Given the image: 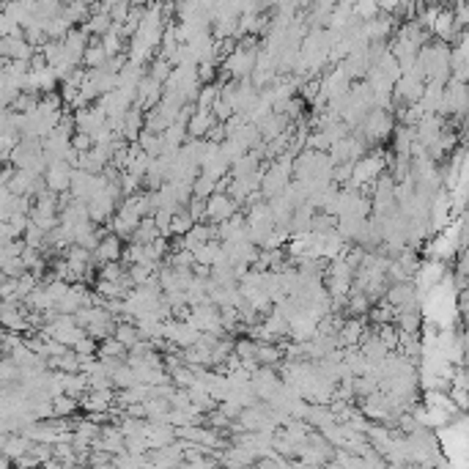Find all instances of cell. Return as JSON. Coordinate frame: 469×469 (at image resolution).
Here are the masks:
<instances>
[{"instance_id":"obj_10","label":"cell","mask_w":469,"mask_h":469,"mask_svg":"<svg viewBox=\"0 0 469 469\" xmlns=\"http://www.w3.org/2000/svg\"><path fill=\"white\" fill-rule=\"evenodd\" d=\"M61 42H64V55H66L75 66H80V58H82L88 42H91V36H88L82 28H69V33H66Z\"/></svg>"},{"instance_id":"obj_11","label":"cell","mask_w":469,"mask_h":469,"mask_svg":"<svg viewBox=\"0 0 469 469\" xmlns=\"http://www.w3.org/2000/svg\"><path fill=\"white\" fill-rule=\"evenodd\" d=\"M36 47H30L25 42V36H0V58L8 61V58H22V61H30Z\"/></svg>"},{"instance_id":"obj_13","label":"cell","mask_w":469,"mask_h":469,"mask_svg":"<svg viewBox=\"0 0 469 469\" xmlns=\"http://www.w3.org/2000/svg\"><path fill=\"white\" fill-rule=\"evenodd\" d=\"M362 332H365L362 318H349V321H343L340 329H338V346H340V349H346V346H360Z\"/></svg>"},{"instance_id":"obj_20","label":"cell","mask_w":469,"mask_h":469,"mask_svg":"<svg viewBox=\"0 0 469 469\" xmlns=\"http://www.w3.org/2000/svg\"><path fill=\"white\" fill-rule=\"evenodd\" d=\"M305 423L308 425H315V428H324L329 423H335V414L327 403H311L308 406V414H305Z\"/></svg>"},{"instance_id":"obj_8","label":"cell","mask_w":469,"mask_h":469,"mask_svg":"<svg viewBox=\"0 0 469 469\" xmlns=\"http://www.w3.org/2000/svg\"><path fill=\"white\" fill-rule=\"evenodd\" d=\"M75 113V129L77 132H88V135H93L104 121H107V116H104V110L99 107V104H85V107H77V110H72Z\"/></svg>"},{"instance_id":"obj_38","label":"cell","mask_w":469,"mask_h":469,"mask_svg":"<svg viewBox=\"0 0 469 469\" xmlns=\"http://www.w3.org/2000/svg\"><path fill=\"white\" fill-rule=\"evenodd\" d=\"M209 110H212V116H214L217 121H226V118H231V116H234V107H231L223 96H217V99H214V104H212Z\"/></svg>"},{"instance_id":"obj_14","label":"cell","mask_w":469,"mask_h":469,"mask_svg":"<svg viewBox=\"0 0 469 469\" xmlns=\"http://www.w3.org/2000/svg\"><path fill=\"white\" fill-rule=\"evenodd\" d=\"M217 118L212 116V110H195L190 118H187V138H206L209 127L214 124Z\"/></svg>"},{"instance_id":"obj_12","label":"cell","mask_w":469,"mask_h":469,"mask_svg":"<svg viewBox=\"0 0 469 469\" xmlns=\"http://www.w3.org/2000/svg\"><path fill=\"white\" fill-rule=\"evenodd\" d=\"M288 124H291V121H288L283 113H275V110H269V113H266V116H264V118H261L255 127H258V132H261V138H264V140H272V138H277V135H280V132H283Z\"/></svg>"},{"instance_id":"obj_9","label":"cell","mask_w":469,"mask_h":469,"mask_svg":"<svg viewBox=\"0 0 469 469\" xmlns=\"http://www.w3.org/2000/svg\"><path fill=\"white\" fill-rule=\"evenodd\" d=\"M82 305H91V291L85 288V283H69V288L64 291V297L55 302V311L58 313H75Z\"/></svg>"},{"instance_id":"obj_36","label":"cell","mask_w":469,"mask_h":469,"mask_svg":"<svg viewBox=\"0 0 469 469\" xmlns=\"http://www.w3.org/2000/svg\"><path fill=\"white\" fill-rule=\"evenodd\" d=\"M0 272H3L6 277H19V275L28 272V269H25V264H22L19 255H11V258H6V261L0 264Z\"/></svg>"},{"instance_id":"obj_40","label":"cell","mask_w":469,"mask_h":469,"mask_svg":"<svg viewBox=\"0 0 469 469\" xmlns=\"http://www.w3.org/2000/svg\"><path fill=\"white\" fill-rule=\"evenodd\" d=\"M72 351H75V354H96V338L82 335L77 343L72 346Z\"/></svg>"},{"instance_id":"obj_26","label":"cell","mask_w":469,"mask_h":469,"mask_svg":"<svg viewBox=\"0 0 469 469\" xmlns=\"http://www.w3.org/2000/svg\"><path fill=\"white\" fill-rule=\"evenodd\" d=\"M113 338L121 343V346H135L138 340H140V332H138V327H135V321H121V324H116V329H113Z\"/></svg>"},{"instance_id":"obj_19","label":"cell","mask_w":469,"mask_h":469,"mask_svg":"<svg viewBox=\"0 0 469 469\" xmlns=\"http://www.w3.org/2000/svg\"><path fill=\"white\" fill-rule=\"evenodd\" d=\"M50 401H53V417H75V414H77L80 409L77 398H72V395H66V392H58V395H53Z\"/></svg>"},{"instance_id":"obj_37","label":"cell","mask_w":469,"mask_h":469,"mask_svg":"<svg viewBox=\"0 0 469 469\" xmlns=\"http://www.w3.org/2000/svg\"><path fill=\"white\" fill-rule=\"evenodd\" d=\"M0 36H22V25H17L3 8H0Z\"/></svg>"},{"instance_id":"obj_5","label":"cell","mask_w":469,"mask_h":469,"mask_svg":"<svg viewBox=\"0 0 469 469\" xmlns=\"http://www.w3.org/2000/svg\"><path fill=\"white\" fill-rule=\"evenodd\" d=\"M44 184L50 192H66L69 190V178H72V165L64 162V159H50L47 167H44Z\"/></svg>"},{"instance_id":"obj_1","label":"cell","mask_w":469,"mask_h":469,"mask_svg":"<svg viewBox=\"0 0 469 469\" xmlns=\"http://www.w3.org/2000/svg\"><path fill=\"white\" fill-rule=\"evenodd\" d=\"M392 129H395V118H392L390 110L371 107V110L362 116V121H360L351 132L362 135L368 143H382V140H387V138H390Z\"/></svg>"},{"instance_id":"obj_28","label":"cell","mask_w":469,"mask_h":469,"mask_svg":"<svg viewBox=\"0 0 469 469\" xmlns=\"http://www.w3.org/2000/svg\"><path fill=\"white\" fill-rule=\"evenodd\" d=\"M217 96H220V82H203L198 88V93H195V107L198 110H209Z\"/></svg>"},{"instance_id":"obj_31","label":"cell","mask_w":469,"mask_h":469,"mask_svg":"<svg viewBox=\"0 0 469 469\" xmlns=\"http://www.w3.org/2000/svg\"><path fill=\"white\" fill-rule=\"evenodd\" d=\"M69 22L64 19V14H55V17H50L47 22H44V33H47V39H64L66 33H69Z\"/></svg>"},{"instance_id":"obj_2","label":"cell","mask_w":469,"mask_h":469,"mask_svg":"<svg viewBox=\"0 0 469 469\" xmlns=\"http://www.w3.org/2000/svg\"><path fill=\"white\" fill-rule=\"evenodd\" d=\"M448 272V264L445 261H439V258H428V261H420L417 264V269H414V275H412V286H414V291H417V300H423V294L425 291H431L439 280H442V275Z\"/></svg>"},{"instance_id":"obj_30","label":"cell","mask_w":469,"mask_h":469,"mask_svg":"<svg viewBox=\"0 0 469 469\" xmlns=\"http://www.w3.org/2000/svg\"><path fill=\"white\" fill-rule=\"evenodd\" d=\"M192 217H190V212L181 206L178 212H173V217H170V236H184L190 228H192Z\"/></svg>"},{"instance_id":"obj_24","label":"cell","mask_w":469,"mask_h":469,"mask_svg":"<svg viewBox=\"0 0 469 469\" xmlns=\"http://www.w3.org/2000/svg\"><path fill=\"white\" fill-rule=\"evenodd\" d=\"M255 360H258V365H277L280 360H283V346L277 343H258L255 346Z\"/></svg>"},{"instance_id":"obj_18","label":"cell","mask_w":469,"mask_h":469,"mask_svg":"<svg viewBox=\"0 0 469 469\" xmlns=\"http://www.w3.org/2000/svg\"><path fill=\"white\" fill-rule=\"evenodd\" d=\"M61 14H64V19L75 28V25H80V22H85V19H88L91 6H88L85 0H66V3H64V8H61Z\"/></svg>"},{"instance_id":"obj_34","label":"cell","mask_w":469,"mask_h":469,"mask_svg":"<svg viewBox=\"0 0 469 469\" xmlns=\"http://www.w3.org/2000/svg\"><path fill=\"white\" fill-rule=\"evenodd\" d=\"M127 272V266L121 261H104L99 264V277L102 280H121V275Z\"/></svg>"},{"instance_id":"obj_25","label":"cell","mask_w":469,"mask_h":469,"mask_svg":"<svg viewBox=\"0 0 469 469\" xmlns=\"http://www.w3.org/2000/svg\"><path fill=\"white\" fill-rule=\"evenodd\" d=\"M156 236H159V228L154 226V220H151V217H140V223H138V228L132 231V239H129V241H135V244H151Z\"/></svg>"},{"instance_id":"obj_29","label":"cell","mask_w":469,"mask_h":469,"mask_svg":"<svg viewBox=\"0 0 469 469\" xmlns=\"http://www.w3.org/2000/svg\"><path fill=\"white\" fill-rule=\"evenodd\" d=\"M96 357H127V346H121L113 335L110 338H102V340H96Z\"/></svg>"},{"instance_id":"obj_22","label":"cell","mask_w":469,"mask_h":469,"mask_svg":"<svg viewBox=\"0 0 469 469\" xmlns=\"http://www.w3.org/2000/svg\"><path fill=\"white\" fill-rule=\"evenodd\" d=\"M162 140H165V146L167 149H178L184 140H187V124H181V121H170L162 132Z\"/></svg>"},{"instance_id":"obj_23","label":"cell","mask_w":469,"mask_h":469,"mask_svg":"<svg viewBox=\"0 0 469 469\" xmlns=\"http://www.w3.org/2000/svg\"><path fill=\"white\" fill-rule=\"evenodd\" d=\"M392 135H395V143H392V149H395V154L398 156H409L412 154V143H414V127H398V129H392Z\"/></svg>"},{"instance_id":"obj_44","label":"cell","mask_w":469,"mask_h":469,"mask_svg":"<svg viewBox=\"0 0 469 469\" xmlns=\"http://www.w3.org/2000/svg\"><path fill=\"white\" fill-rule=\"evenodd\" d=\"M0 167H3V159H0Z\"/></svg>"},{"instance_id":"obj_15","label":"cell","mask_w":469,"mask_h":469,"mask_svg":"<svg viewBox=\"0 0 469 469\" xmlns=\"http://www.w3.org/2000/svg\"><path fill=\"white\" fill-rule=\"evenodd\" d=\"M30 448V439L28 436H22L19 431H11L6 439H3V445H0V453L8 459V461H14V459H19L25 450Z\"/></svg>"},{"instance_id":"obj_17","label":"cell","mask_w":469,"mask_h":469,"mask_svg":"<svg viewBox=\"0 0 469 469\" xmlns=\"http://www.w3.org/2000/svg\"><path fill=\"white\" fill-rule=\"evenodd\" d=\"M110 25H113V19H110L107 11H91L88 19L82 22V30H85L88 36H102V33L110 30Z\"/></svg>"},{"instance_id":"obj_4","label":"cell","mask_w":469,"mask_h":469,"mask_svg":"<svg viewBox=\"0 0 469 469\" xmlns=\"http://www.w3.org/2000/svg\"><path fill=\"white\" fill-rule=\"evenodd\" d=\"M234 212H239V203L228 192H212L206 198V217H203V223H223Z\"/></svg>"},{"instance_id":"obj_7","label":"cell","mask_w":469,"mask_h":469,"mask_svg":"<svg viewBox=\"0 0 469 469\" xmlns=\"http://www.w3.org/2000/svg\"><path fill=\"white\" fill-rule=\"evenodd\" d=\"M121 247H124V239H118L113 231L102 234L99 241H96V247L91 250V264L99 266V264H104V261H118V258H121Z\"/></svg>"},{"instance_id":"obj_42","label":"cell","mask_w":469,"mask_h":469,"mask_svg":"<svg viewBox=\"0 0 469 469\" xmlns=\"http://www.w3.org/2000/svg\"><path fill=\"white\" fill-rule=\"evenodd\" d=\"M398 3H401V0H376V6H379V11H385V14H395V8H398Z\"/></svg>"},{"instance_id":"obj_6","label":"cell","mask_w":469,"mask_h":469,"mask_svg":"<svg viewBox=\"0 0 469 469\" xmlns=\"http://www.w3.org/2000/svg\"><path fill=\"white\" fill-rule=\"evenodd\" d=\"M428 30L434 33V39H439V42H445V44H453V42H456V36H459L464 28H459V25H456V17H453V8H450V6H448V8H442V6H439L436 19H434V25H431Z\"/></svg>"},{"instance_id":"obj_3","label":"cell","mask_w":469,"mask_h":469,"mask_svg":"<svg viewBox=\"0 0 469 469\" xmlns=\"http://www.w3.org/2000/svg\"><path fill=\"white\" fill-rule=\"evenodd\" d=\"M280 374L275 371V365H258L252 374H250V387L258 395V401H266L272 392L280 387Z\"/></svg>"},{"instance_id":"obj_33","label":"cell","mask_w":469,"mask_h":469,"mask_svg":"<svg viewBox=\"0 0 469 469\" xmlns=\"http://www.w3.org/2000/svg\"><path fill=\"white\" fill-rule=\"evenodd\" d=\"M214 184H217L214 178H209V176L198 173V176L192 178V195H195V198H203V201H206V198H209V195L214 192Z\"/></svg>"},{"instance_id":"obj_35","label":"cell","mask_w":469,"mask_h":469,"mask_svg":"<svg viewBox=\"0 0 469 469\" xmlns=\"http://www.w3.org/2000/svg\"><path fill=\"white\" fill-rule=\"evenodd\" d=\"M44 236L47 234H44V231H42L33 220H28V228L22 231V241H25V244H30V247H42V244H44Z\"/></svg>"},{"instance_id":"obj_39","label":"cell","mask_w":469,"mask_h":469,"mask_svg":"<svg viewBox=\"0 0 469 469\" xmlns=\"http://www.w3.org/2000/svg\"><path fill=\"white\" fill-rule=\"evenodd\" d=\"M28 220H30V214H25V212H11L8 214V226L14 228L17 236H22V231L28 228Z\"/></svg>"},{"instance_id":"obj_21","label":"cell","mask_w":469,"mask_h":469,"mask_svg":"<svg viewBox=\"0 0 469 469\" xmlns=\"http://www.w3.org/2000/svg\"><path fill=\"white\" fill-rule=\"evenodd\" d=\"M140 129H143V110L129 107L124 113V140H138Z\"/></svg>"},{"instance_id":"obj_27","label":"cell","mask_w":469,"mask_h":469,"mask_svg":"<svg viewBox=\"0 0 469 469\" xmlns=\"http://www.w3.org/2000/svg\"><path fill=\"white\" fill-rule=\"evenodd\" d=\"M371 305H374V302H371V300H368V294H365V291H360V288H351V291L346 294V311L354 313V315H357V313H360V315H365V313L371 311Z\"/></svg>"},{"instance_id":"obj_43","label":"cell","mask_w":469,"mask_h":469,"mask_svg":"<svg viewBox=\"0 0 469 469\" xmlns=\"http://www.w3.org/2000/svg\"><path fill=\"white\" fill-rule=\"evenodd\" d=\"M3 280H6V275H3V272H0V283H3Z\"/></svg>"},{"instance_id":"obj_16","label":"cell","mask_w":469,"mask_h":469,"mask_svg":"<svg viewBox=\"0 0 469 469\" xmlns=\"http://www.w3.org/2000/svg\"><path fill=\"white\" fill-rule=\"evenodd\" d=\"M104 61H107L104 47L99 44V39H96V36H91V42H88V47H85V53H82V58H80V66H85V69H96V66H102Z\"/></svg>"},{"instance_id":"obj_32","label":"cell","mask_w":469,"mask_h":469,"mask_svg":"<svg viewBox=\"0 0 469 469\" xmlns=\"http://www.w3.org/2000/svg\"><path fill=\"white\" fill-rule=\"evenodd\" d=\"M170 69H173V64L167 61V58H151V66H146V75L151 80H156V82H165L167 80V75H170Z\"/></svg>"},{"instance_id":"obj_41","label":"cell","mask_w":469,"mask_h":469,"mask_svg":"<svg viewBox=\"0 0 469 469\" xmlns=\"http://www.w3.org/2000/svg\"><path fill=\"white\" fill-rule=\"evenodd\" d=\"M91 146H93V140H91L88 132H77V129L72 132V149H75V151H88Z\"/></svg>"}]
</instances>
